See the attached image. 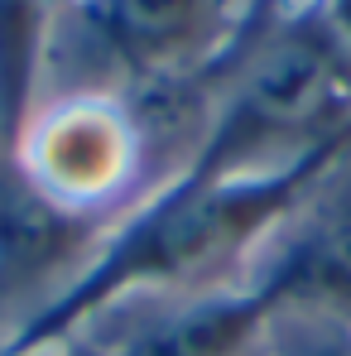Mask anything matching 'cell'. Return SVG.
<instances>
[{"instance_id":"8992f818","label":"cell","mask_w":351,"mask_h":356,"mask_svg":"<svg viewBox=\"0 0 351 356\" xmlns=\"http://www.w3.org/2000/svg\"><path fill=\"white\" fill-rule=\"evenodd\" d=\"M270 318V298L236 280L202 294L145 303L120 332H97L106 356H245Z\"/></svg>"},{"instance_id":"7a4b0ae2","label":"cell","mask_w":351,"mask_h":356,"mask_svg":"<svg viewBox=\"0 0 351 356\" xmlns=\"http://www.w3.org/2000/svg\"><path fill=\"white\" fill-rule=\"evenodd\" d=\"M212 77L217 111L188 174H275L351 140V54L313 0L255 5Z\"/></svg>"},{"instance_id":"277c9868","label":"cell","mask_w":351,"mask_h":356,"mask_svg":"<svg viewBox=\"0 0 351 356\" xmlns=\"http://www.w3.org/2000/svg\"><path fill=\"white\" fill-rule=\"evenodd\" d=\"M24 183L72 217L111 227L145 197V169L116 97L44 102L15 145Z\"/></svg>"},{"instance_id":"7c38bea8","label":"cell","mask_w":351,"mask_h":356,"mask_svg":"<svg viewBox=\"0 0 351 356\" xmlns=\"http://www.w3.org/2000/svg\"><path fill=\"white\" fill-rule=\"evenodd\" d=\"M15 337H19V313H15V308L0 298V352H5Z\"/></svg>"},{"instance_id":"3957f363","label":"cell","mask_w":351,"mask_h":356,"mask_svg":"<svg viewBox=\"0 0 351 356\" xmlns=\"http://www.w3.org/2000/svg\"><path fill=\"white\" fill-rule=\"evenodd\" d=\"M240 19L231 0H63L44 102L120 97L135 82L207 67Z\"/></svg>"},{"instance_id":"8fae6325","label":"cell","mask_w":351,"mask_h":356,"mask_svg":"<svg viewBox=\"0 0 351 356\" xmlns=\"http://www.w3.org/2000/svg\"><path fill=\"white\" fill-rule=\"evenodd\" d=\"M15 188H19V164H15V154H10L5 140H0V202H5Z\"/></svg>"},{"instance_id":"9c48e42d","label":"cell","mask_w":351,"mask_h":356,"mask_svg":"<svg viewBox=\"0 0 351 356\" xmlns=\"http://www.w3.org/2000/svg\"><path fill=\"white\" fill-rule=\"evenodd\" d=\"M0 356H106L97 337H63V342H10Z\"/></svg>"},{"instance_id":"5b68a950","label":"cell","mask_w":351,"mask_h":356,"mask_svg":"<svg viewBox=\"0 0 351 356\" xmlns=\"http://www.w3.org/2000/svg\"><path fill=\"white\" fill-rule=\"evenodd\" d=\"M245 284L270 298V308L351 323V145L313 178V188L260 245Z\"/></svg>"},{"instance_id":"30bf717a","label":"cell","mask_w":351,"mask_h":356,"mask_svg":"<svg viewBox=\"0 0 351 356\" xmlns=\"http://www.w3.org/2000/svg\"><path fill=\"white\" fill-rule=\"evenodd\" d=\"M323 10V19L332 24V34L342 39V49L351 54V0H313Z\"/></svg>"},{"instance_id":"52a82bcc","label":"cell","mask_w":351,"mask_h":356,"mask_svg":"<svg viewBox=\"0 0 351 356\" xmlns=\"http://www.w3.org/2000/svg\"><path fill=\"white\" fill-rule=\"evenodd\" d=\"M58 5L63 0H0V140L10 154L44 106Z\"/></svg>"},{"instance_id":"6da1fadb","label":"cell","mask_w":351,"mask_h":356,"mask_svg":"<svg viewBox=\"0 0 351 356\" xmlns=\"http://www.w3.org/2000/svg\"><path fill=\"white\" fill-rule=\"evenodd\" d=\"M347 145L351 140L275 174H183L154 188L106 227L101 245L77 270V280L44 313L29 318L15 342L87 337L130 308L245 280L260 245L275 236V227L293 212V202Z\"/></svg>"},{"instance_id":"4fadbf2b","label":"cell","mask_w":351,"mask_h":356,"mask_svg":"<svg viewBox=\"0 0 351 356\" xmlns=\"http://www.w3.org/2000/svg\"><path fill=\"white\" fill-rule=\"evenodd\" d=\"M231 5L240 10V15H250L255 5H293V0H231Z\"/></svg>"},{"instance_id":"ba28073f","label":"cell","mask_w":351,"mask_h":356,"mask_svg":"<svg viewBox=\"0 0 351 356\" xmlns=\"http://www.w3.org/2000/svg\"><path fill=\"white\" fill-rule=\"evenodd\" d=\"M245 356H351V323L327 313L270 308L255 347Z\"/></svg>"}]
</instances>
